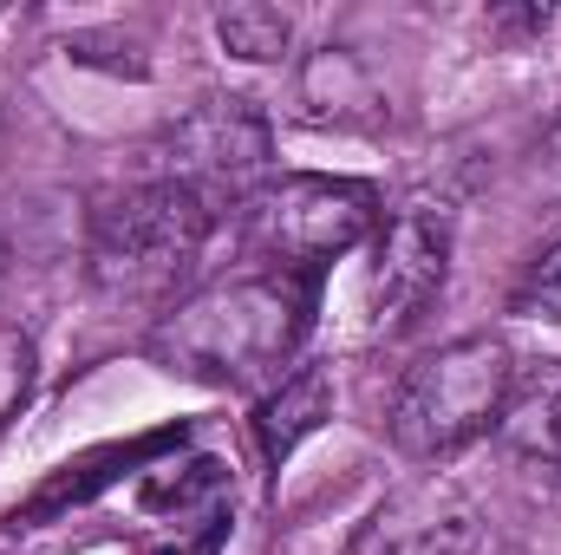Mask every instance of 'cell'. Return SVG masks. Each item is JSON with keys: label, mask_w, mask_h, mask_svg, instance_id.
<instances>
[{"label": "cell", "mask_w": 561, "mask_h": 555, "mask_svg": "<svg viewBox=\"0 0 561 555\" xmlns=\"http://www.w3.org/2000/svg\"><path fill=\"white\" fill-rule=\"evenodd\" d=\"M313 287L287 269H242L190 301H176L150 327V360L196 386H280L307 340Z\"/></svg>", "instance_id": "1"}, {"label": "cell", "mask_w": 561, "mask_h": 555, "mask_svg": "<svg viewBox=\"0 0 561 555\" xmlns=\"http://www.w3.org/2000/svg\"><path fill=\"white\" fill-rule=\"evenodd\" d=\"M510 386H516V353L496 333H463V340L424 353L399 380L386 431L405 457H424V464L450 457V451L477 444L483 431H496Z\"/></svg>", "instance_id": "2"}, {"label": "cell", "mask_w": 561, "mask_h": 555, "mask_svg": "<svg viewBox=\"0 0 561 555\" xmlns=\"http://www.w3.org/2000/svg\"><path fill=\"white\" fill-rule=\"evenodd\" d=\"M209 229H216V216L190 190H176L163 177L131 183V190H118V196H105L92 209V242H85L92 287L112 294V301L163 294L170 281L203 256Z\"/></svg>", "instance_id": "3"}, {"label": "cell", "mask_w": 561, "mask_h": 555, "mask_svg": "<svg viewBox=\"0 0 561 555\" xmlns=\"http://www.w3.org/2000/svg\"><path fill=\"white\" fill-rule=\"evenodd\" d=\"M157 177L190 190L209 216L249 209L275 183V125L255 99H203L157 144Z\"/></svg>", "instance_id": "4"}, {"label": "cell", "mask_w": 561, "mask_h": 555, "mask_svg": "<svg viewBox=\"0 0 561 555\" xmlns=\"http://www.w3.org/2000/svg\"><path fill=\"white\" fill-rule=\"evenodd\" d=\"M249 229L268 269L313 275L353 256L366 236H379V196L373 183H353V177H275L249 203Z\"/></svg>", "instance_id": "5"}, {"label": "cell", "mask_w": 561, "mask_h": 555, "mask_svg": "<svg viewBox=\"0 0 561 555\" xmlns=\"http://www.w3.org/2000/svg\"><path fill=\"white\" fill-rule=\"evenodd\" d=\"M450 275V209L437 203H405L392 223L373 236V269H366V314L379 333L412 327L437 287Z\"/></svg>", "instance_id": "6"}, {"label": "cell", "mask_w": 561, "mask_h": 555, "mask_svg": "<svg viewBox=\"0 0 561 555\" xmlns=\"http://www.w3.org/2000/svg\"><path fill=\"white\" fill-rule=\"evenodd\" d=\"M477 543L483 510L470 503V490H457L450 477H419L373 510L353 555H477Z\"/></svg>", "instance_id": "7"}, {"label": "cell", "mask_w": 561, "mask_h": 555, "mask_svg": "<svg viewBox=\"0 0 561 555\" xmlns=\"http://www.w3.org/2000/svg\"><path fill=\"white\" fill-rule=\"evenodd\" d=\"M294 112L320 132H379L392 118L386 86L373 79V66L353 46H320L300 59L294 72Z\"/></svg>", "instance_id": "8"}, {"label": "cell", "mask_w": 561, "mask_h": 555, "mask_svg": "<svg viewBox=\"0 0 561 555\" xmlns=\"http://www.w3.org/2000/svg\"><path fill=\"white\" fill-rule=\"evenodd\" d=\"M496 438L510 451V464L556 490L561 497V360H529L516 366V386L503 399V418H496Z\"/></svg>", "instance_id": "9"}, {"label": "cell", "mask_w": 561, "mask_h": 555, "mask_svg": "<svg viewBox=\"0 0 561 555\" xmlns=\"http://www.w3.org/2000/svg\"><path fill=\"white\" fill-rule=\"evenodd\" d=\"M327 412H333V380L320 366H294L280 386H268V399L255 406V444H262V457L280 464L300 438L320 431Z\"/></svg>", "instance_id": "10"}, {"label": "cell", "mask_w": 561, "mask_h": 555, "mask_svg": "<svg viewBox=\"0 0 561 555\" xmlns=\"http://www.w3.org/2000/svg\"><path fill=\"white\" fill-rule=\"evenodd\" d=\"M216 39L249 66H280L287 46H294V20L280 7H262V0H236V7L216 13Z\"/></svg>", "instance_id": "11"}, {"label": "cell", "mask_w": 561, "mask_h": 555, "mask_svg": "<svg viewBox=\"0 0 561 555\" xmlns=\"http://www.w3.org/2000/svg\"><path fill=\"white\" fill-rule=\"evenodd\" d=\"M229 490V477H222V464H209V457H196V464H163V477L144 490V503L150 510H196L203 497H222Z\"/></svg>", "instance_id": "12"}, {"label": "cell", "mask_w": 561, "mask_h": 555, "mask_svg": "<svg viewBox=\"0 0 561 555\" xmlns=\"http://www.w3.org/2000/svg\"><path fill=\"white\" fill-rule=\"evenodd\" d=\"M510 314H523V320H561V236L510 287Z\"/></svg>", "instance_id": "13"}, {"label": "cell", "mask_w": 561, "mask_h": 555, "mask_svg": "<svg viewBox=\"0 0 561 555\" xmlns=\"http://www.w3.org/2000/svg\"><path fill=\"white\" fill-rule=\"evenodd\" d=\"M26 393H33V340L20 327H0V431L26 406Z\"/></svg>", "instance_id": "14"}]
</instances>
